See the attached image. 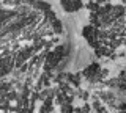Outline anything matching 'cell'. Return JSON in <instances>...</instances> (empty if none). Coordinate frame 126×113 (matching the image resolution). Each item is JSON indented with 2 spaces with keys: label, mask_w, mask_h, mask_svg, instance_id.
I'll return each instance as SVG.
<instances>
[{
  "label": "cell",
  "mask_w": 126,
  "mask_h": 113,
  "mask_svg": "<svg viewBox=\"0 0 126 113\" xmlns=\"http://www.w3.org/2000/svg\"><path fill=\"white\" fill-rule=\"evenodd\" d=\"M99 6H101V5H99L98 2H88V3L85 5V8H87V10H90L92 13H96V11L99 10Z\"/></svg>",
  "instance_id": "cell-3"
},
{
  "label": "cell",
  "mask_w": 126,
  "mask_h": 113,
  "mask_svg": "<svg viewBox=\"0 0 126 113\" xmlns=\"http://www.w3.org/2000/svg\"><path fill=\"white\" fill-rule=\"evenodd\" d=\"M123 3H125V5H126V0H123ZM125 8H126V6H125Z\"/></svg>",
  "instance_id": "cell-5"
},
{
  "label": "cell",
  "mask_w": 126,
  "mask_h": 113,
  "mask_svg": "<svg viewBox=\"0 0 126 113\" xmlns=\"http://www.w3.org/2000/svg\"><path fill=\"white\" fill-rule=\"evenodd\" d=\"M52 27H54L55 33H62V32H63V28H62V21H60V19H54V21H52Z\"/></svg>",
  "instance_id": "cell-4"
},
{
  "label": "cell",
  "mask_w": 126,
  "mask_h": 113,
  "mask_svg": "<svg viewBox=\"0 0 126 113\" xmlns=\"http://www.w3.org/2000/svg\"><path fill=\"white\" fill-rule=\"evenodd\" d=\"M35 6H36L38 10H43L46 13V11H49L50 10V5L49 3H46V2H41V0H38V2H35Z\"/></svg>",
  "instance_id": "cell-2"
},
{
  "label": "cell",
  "mask_w": 126,
  "mask_h": 113,
  "mask_svg": "<svg viewBox=\"0 0 126 113\" xmlns=\"http://www.w3.org/2000/svg\"><path fill=\"white\" fill-rule=\"evenodd\" d=\"M60 5H62V10L66 11V13H74V11L84 8L82 0H60Z\"/></svg>",
  "instance_id": "cell-1"
}]
</instances>
